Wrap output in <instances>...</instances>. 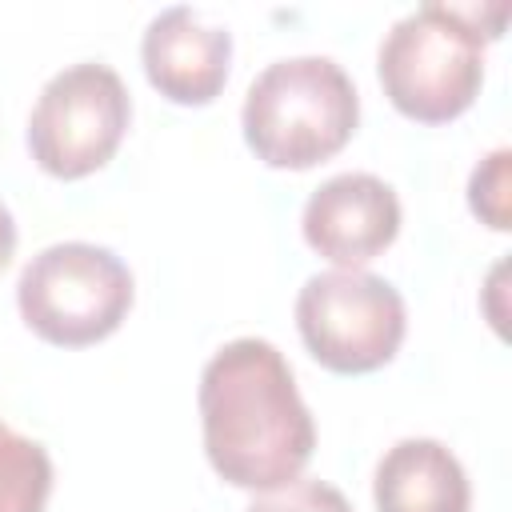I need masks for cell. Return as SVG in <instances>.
I'll list each match as a JSON object with an SVG mask.
<instances>
[{
    "mask_svg": "<svg viewBox=\"0 0 512 512\" xmlns=\"http://www.w3.org/2000/svg\"><path fill=\"white\" fill-rule=\"evenodd\" d=\"M196 404L208 464L232 488H284L316 452L312 412L272 340H228L204 364Z\"/></svg>",
    "mask_w": 512,
    "mask_h": 512,
    "instance_id": "1",
    "label": "cell"
},
{
    "mask_svg": "<svg viewBox=\"0 0 512 512\" xmlns=\"http://www.w3.org/2000/svg\"><path fill=\"white\" fill-rule=\"evenodd\" d=\"M508 4H420L380 40L376 76L396 112L420 124L456 120L484 84V44L504 32Z\"/></svg>",
    "mask_w": 512,
    "mask_h": 512,
    "instance_id": "2",
    "label": "cell"
},
{
    "mask_svg": "<svg viewBox=\"0 0 512 512\" xmlns=\"http://www.w3.org/2000/svg\"><path fill=\"white\" fill-rule=\"evenodd\" d=\"M244 140L268 168H312L336 156L356 124L360 96L332 56L272 60L244 92Z\"/></svg>",
    "mask_w": 512,
    "mask_h": 512,
    "instance_id": "3",
    "label": "cell"
},
{
    "mask_svg": "<svg viewBox=\"0 0 512 512\" xmlns=\"http://www.w3.org/2000/svg\"><path fill=\"white\" fill-rule=\"evenodd\" d=\"M132 296L136 284L128 264L88 240L40 248L16 284L24 324L60 348H88L112 336L124 324Z\"/></svg>",
    "mask_w": 512,
    "mask_h": 512,
    "instance_id": "4",
    "label": "cell"
},
{
    "mask_svg": "<svg viewBox=\"0 0 512 512\" xmlns=\"http://www.w3.org/2000/svg\"><path fill=\"white\" fill-rule=\"evenodd\" d=\"M296 328L316 364L340 376L384 368L404 340V296L376 272L332 268L304 280L296 296Z\"/></svg>",
    "mask_w": 512,
    "mask_h": 512,
    "instance_id": "5",
    "label": "cell"
},
{
    "mask_svg": "<svg viewBox=\"0 0 512 512\" xmlns=\"http://www.w3.org/2000/svg\"><path fill=\"white\" fill-rule=\"evenodd\" d=\"M132 124V96L116 68L80 60L60 68L28 116V152L56 180H80L104 168Z\"/></svg>",
    "mask_w": 512,
    "mask_h": 512,
    "instance_id": "6",
    "label": "cell"
},
{
    "mask_svg": "<svg viewBox=\"0 0 512 512\" xmlns=\"http://www.w3.org/2000/svg\"><path fill=\"white\" fill-rule=\"evenodd\" d=\"M300 228L336 268H364L400 236V196L372 172H340L308 196Z\"/></svg>",
    "mask_w": 512,
    "mask_h": 512,
    "instance_id": "7",
    "label": "cell"
},
{
    "mask_svg": "<svg viewBox=\"0 0 512 512\" xmlns=\"http://www.w3.org/2000/svg\"><path fill=\"white\" fill-rule=\"evenodd\" d=\"M140 60L152 88L172 104H208L228 84L232 32L208 24L184 4H172L148 24L140 40Z\"/></svg>",
    "mask_w": 512,
    "mask_h": 512,
    "instance_id": "8",
    "label": "cell"
},
{
    "mask_svg": "<svg viewBox=\"0 0 512 512\" xmlns=\"http://www.w3.org/2000/svg\"><path fill=\"white\" fill-rule=\"evenodd\" d=\"M376 512H468L472 484L456 452L432 436L396 440L372 476Z\"/></svg>",
    "mask_w": 512,
    "mask_h": 512,
    "instance_id": "9",
    "label": "cell"
},
{
    "mask_svg": "<svg viewBox=\"0 0 512 512\" xmlns=\"http://www.w3.org/2000/svg\"><path fill=\"white\" fill-rule=\"evenodd\" d=\"M52 496V460L44 444L0 420V512H44Z\"/></svg>",
    "mask_w": 512,
    "mask_h": 512,
    "instance_id": "10",
    "label": "cell"
},
{
    "mask_svg": "<svg viewBox=\"0 0 512 512\" xmlns=\"http://www.w3.org/2000/svg\"><path fill=\"white\" fill-rule=\"evenodd\" d=\"M508 160L512 152L508 148H496L488 152L476 168H472V180H468V208L496 232H508Z\"/></svg>",
    "mask_w": 512,
    "mask_h": 512,
    "instance_id": "11",
    "label": "cell"
},
{
    "mask_svg": "<svg viewBox=\"0 0 512 512\" xmlns=\"http://www.w3.org/2000/svg\"><path fill=\"white\" fill-rule=\"evenodd\" d=\"M248 512H352L348 496L340 488H332L328 480H292L284 488L260 492Z\"/></svg>",
    "mask_w": 512,
    "mask_h": 512,
    "instance_id": "12",
    "label": "cell"
},
{
    "mask_svg": "<svg viewBox=\"0 0 512 512\" xmlns=\"http://www.w3.org/2000/svg\"><path fill=\"white\" fill-rule=\"evenodd\" d=\"M12 256H16V220H12V212L0 204V272L12 264Z\"/></svg>",
    "mask_w": 512,
    "mask_h": 512,
    "instance_id": "13",
    "label": "cell"
}]
</instances>
